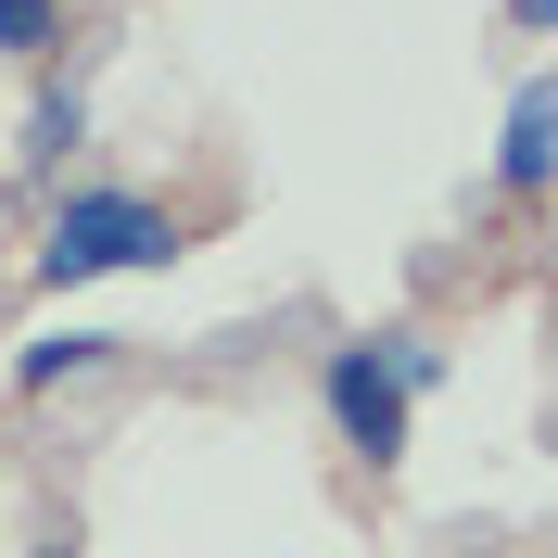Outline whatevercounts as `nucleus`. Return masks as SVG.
<instances>
[{"label": "nucleus", "instance_id": "nucleus-5", "mask_svg": "<svg viewBox=\"0 0 558 558\" xmlns=\"http://www.w3.org/2000/svg\"><path fill=\"white\" fill-rule=\"evenodd\" d=\"M76 140H89V89H38L26 102V178H51Z\"/></svg>", "mask_w": 558, "mask_h": 558}, {"label": "nucleus", "instance_id": "nucleus-2", "mask_svg": "<svg viewBox=\"0 0 558 558\" xmlns=\"http://www.w3.org/2000/svg\"><path fill=\"white\" fill-rule=\"evenodd\" d=\"M317 393H330V432H343L368 470H393V457H407V393H393V368H381V343H368V330H355V343H330Z\"/></svg>", "mask_w": 558, "mask_h": 558}, {"label": "nucleus", "instance_id": "nucleus-3", "mask_svg": "<svg viewBox=\"0 0 558 558\" xmlns=\"http://www.w3.org/2000/svg\"><path fill=\"white\" fill-rule=\"evenodd\" d=\"M546 166H558V114H546V76H521V102H508V140H495V178L508 191H546Z\"/></svg>", "mask_w": 558, "mask_h": 558}, {"label": "nucleus", "instance_id": "nucleus-4", "mask_svg": "<svg viewBox=\"0 0 558 558\" xmlns=\"http://www.w3.org/2000/svg\"><path fill=\"white\" fill-rule=\"evenodd\" d=\"M128 355V330H38L26 355H13V381L26 393H64V381H89V368H114Z\"/></svg>", "mask_w": 558, "mask_h": 558}, {"label": "nucleus", "instance_id": "nucleus-7", "mask_svg": "<svg viewBox=\"0 0 558 558\" xmlns=\"http://www.w3.org/2000/svg\"><path fill=\"white\" fill-rule=\"evenodd\" d=\"M368 343H381V368H393V393H407V407L445 381V343H432V330H368Z\"/></svg>", "mask_w": 558, "mask_h": 558}, {"label": "nucleus", "instance_id": "nucleus-8", "mask_svg": "<svg viewBox=\"0 0 558 558\" xmlns=\"http://www.w3.org/2000/svg\"><path fill=\"white\" fill-rule=\"evenodd\" d=\"M26 558H76V546H64V533H51V546H26Z\"/></svg>", "mask_w": 558, "mask_h": 558}, {"label": "nucleus", "instance_id": "nucleus-6", "mask_svg": "<svg viewBox=\"0 0 558 558\" xmlns=\"http://www.w3.org/2000/svg\"><path fill=\"white\" fill-rule=\"evenodd\" d=\"M64 51V0H0V64H51Z\"/></svg>", "mask_w": 558, "mask_h": 558}, {"label": "nucleus", "instance_id": "nucleus-1", "mask_svg": "<svg viewBox=\"0 0 558 558\" xmlns=\"http://www.w3.org/2000/svg\"><path fill=\"white\" fill-rule=\"evenodd\" d=\"M178 254V216L140 204V191H64L51 229H38V279L76 292V279H114V267H166Z\"/></svg>", "mask_w": 558, "mask_h": 558}]
</instances>
